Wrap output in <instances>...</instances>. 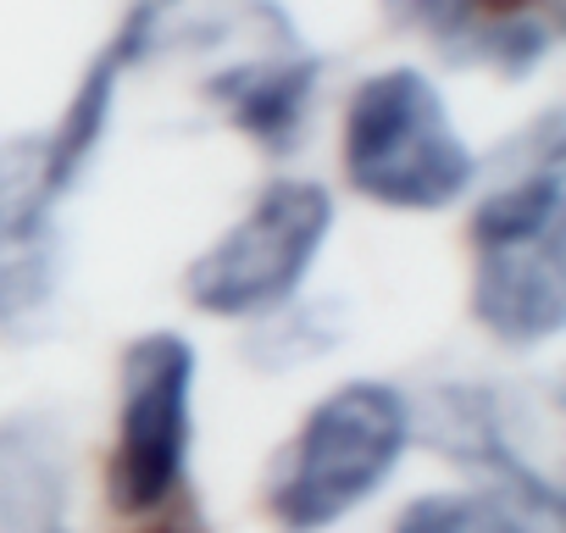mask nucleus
<instances>
[{
	"label": "nucleus",
	"instance_id": "nucleus-2",
	"mask_svg": "<svg viewBox=\"0 0 566 533\" xmlns=\"http://www.w3.org/2000/svg\"><path fill=\"white\" fill-rule=\"evenodd\" d=\"M417 411L406 389L384 378H350L328 389L266 472V511L283 533H323L356 516L406 461Z\"/></svg>",
	"mask_w": 566,
	"mask_h": 533
},
{
	"label": "nucleus",
	"instance_id": "nucleus-3",
	"mask_svg": "<svg viewBox=\"0 0 566 533\" xmlns=\"http://www.w3.org/2000/svg\"><path fill=\"white\" fill-rule=\"evenodd\" d=\"M339 156L350 189L389 211H444L478 184L472 145L417 67H384L350 90Z\"/></svg>",
	"mask_w": 566,
	"mask_h": 533
},
{
	"label": "nucleus",
	"instance_id": "nucleus-8",
	"mask_svg": "<svg viewBox=\"0 0 566 533\" xmlns=\"http://www.w3.org/2000/svg\"><path fill=\"white\" fill-rule=\"evenodd\" d=\"M184 0H134L123 12V23L112 29V40L95 51V62L84 67L62 123L40 139L45 145V184L56 200H67L78 189V178L90 173L112 117H117V95L128 84L134 67H145L161 45H172V18H178Z\"/></svg>",
	"mask_w": 566,
	"mask_h": 533
},
{
	"label": "nucleus",
	"instance_id": "nucleus-7",
	"mask_svg": "<svg viewBox=\"0 0 566 533\" xmlns=\"http://www.w3.org/2000/svg\"><path fill=\"white\" fill-rule=\"evenodd\" d=\"M56 206L62 200L45 184V145H0V334H29L56 306L67 273V239Z\"/></svg>",
	"mask_w": 566,
	"mask_h": 533
},
{
	"label": "nucleus",
	"instance_id": "nucleus-4",
	"mask_svg": "<svg viewBox=\"0 0 566 533\" xmlns=\"http://www.w3.org/2000/svg\"><path fill=\"white\" fill-rule=\"evenodd\" d=\"M334 233V195L317 178L266 184L228 233H217L184 273V290L200 312L261 323L295 306L312 261Z\"/></svg>",
	"mask_w": 566,
	"mask_h": 533
},
{
	"label": "nucleus",
	"instance_id": "nucleus-14",
	"mask_svg": "<svg viewBox=\"0 0 566 533\" xmlns=\"http://www.w3.org/2000/svg\"><path fill=\"white\" fill-rule=\"evenodd\" d=\"M489 0H384V12L406 29H428V34H450L461 18H472Z\"/></svg>",
	"mask_w": 566,
	"mask_h": 533
},
{
	"label": "nucleus",
	"instance_id": "nucleus-11",
	"mask_svg": "<svg viewBox=\"0 0 566 533\" xmlns=\"http://www.w3.org/2000/svg\"><path fill=\"white\" fill-rule=\"evenodd\" d=\"M555 34H560L555 0H489V7H478L439 40L455 67H489L494 79H527L555 51Z\"/></svg>",
	"mask_w": 566,
	"mask_h": 533
},
{
	"label": "nucleus",
	"instance_id": "nucleus-12",
	"mask_svg": "<svg viewBox=\"0 0 566 533\" xmlns=\"http://www.w3.org/2000/svg\"><path fill=\"white\" fill-rule=\"evenodd\" d=\"M395 533H533V527L489 489H439L417 494L400 511Z\"/></svg>",
	"mask_w": 566,
	"mask_h": 533
},
{
	"label": "nucleus",
	"instance_id": "nucleus-10",
	"mask_svg": "<svg viewBox=\"0 0 566 533\" xmlns=\"http://www.w3.org/2000/svg\"><path fill=\"white\" fill-rule=\"evenodd\" d=\"M73 456L51 411L0 417V533H67Z\"/></svg>",
	"mask_w": 566,
	"mask_h": 533
},
{
	"label": "nucleus",
	"instance_id": "nucleus-9",
	"mask_svg": "<svg viewBox=\"0 0 566 533\" xmlns=\"http://www.w3.org/2000/svg\"><path fill=\"white\" fill-rule=\"evenodd\" d=\"M323 62L301 45V34L272 40L250 56L222 62L206 79V101L266 156H295L312 128Z\"/></svg>",
	"mask_w": 566,
	"mask_h": 533
},
{
	"label": "nucleus",
	"instance_id": "nucleus-1",
	"mask_svg": "<svg viewBox=\"0 0 566 533\" xmlns=\"http://www.w3.org/2000/svg\"><path fill=\"white\" fill-rule=\"evenodd\" d=\"M472 317L511 351L566 328V150L544 112L472 211Z\"/></svg>",
	"mask_w": 566,
	"mask_h": 533
},
{
	"label": "nucleus",
	"instance_id": "nucleus-6",
	"mask_svg": "<svg viewBox=\"0 0 566 533\" xmlns=\"http://www.w3.org/2000/svg\"><path fill=\"white\" fill-rule=\"evenodd\" d=\"M428 439L478 472V483L505 500L533 533H560V489L533 461L527 428L516 433V400L494 384H450L428 400Z\"/></svg>",
	"mask_w": 566,
	"mask_h": 533
},
{
	"label": "nucleus",
	"instance_id": "nucleus-13",
	"mask_svg": "<svg viewBox=\"0 0 566 533\" xmlns=\"http://www.w3.org/2000/svg\"><path fill=\"white\" fill-rule=\"evenodd\" d=\"M261 323H266V328H261V345H250V351H261L255 362H266V367L317 362V356L334 351L339 334H345V323L334 317V306H283V312H272V317H261Z\"/></svg>",
	"mask_w": 566,
	"mask_h": 533
},
{
	"label": "nucleus",
	"instance_id": "nucleus-5",
	"mask_svg": "<svg viewBox=\"0 0 566 533\" xmlns=\"http://www.w3.org/2000/svg\"><path fill=\"white\" fill-rule=\"evenodd\" d=\"M195 445V345L172 328L139 334L123 351L117 384V433L106 494L112 511L145 522L184 500Z\"/></svg>",
	"mask_w": 566,
	"mask_h": 533
}]
</instances>
